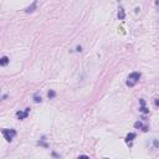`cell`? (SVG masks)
I'll return each mask as SVG.
<instances>
[{
    "label": "cell",
    "mask_w": 159,
    "mask_h": 159,
    "mask_svg": "<svg viewBox=\"0 0 159 159\" xmlns=\"http://www.w3.org/2000/svg\"><path fill=\"white\" fill-rule=\"evenodd\" d=\"M29 112H30V108H26L25 110V112H16V116H18V118L19 119H25V118L28 117V114H29Z\"/></svg>",
    "instance_id": "3957f363"
},
{
    "label": "cell",
    "mask_w": 159,
    "mask_h": 159,
    "mask_svg": "<svg viewBox=\"0 0 159 159\" xmlns=\"http://www.w3.org/2000/svg\"><path fill=\"white\" fill-rule=\"evenodd\" d=\"M55 92H54V91H48V93H47V97L48 98H54V97H55Z\"/></svg>",
    "instance_id": "ba28073f"
},
{
    "label": "cell",
    "mask_w": 159,
    "mask_h": 159,
    "mask_svg": "<svg viewBox=\"0 0 159 159\" xmlns=\"http://www.w3.org/2000/svg\"><path fill=\"white\" fill-rule=\"evenodd\" d=\"M35 7H36V3H32V5H31V6H29V7H26V9H25V11H26V13H32Z\"/></svg>",
    "instance_id": "52a82bcc"
},
{
    "label": "cell",
    "mask_w": 159,
    "mask_h": 159,
    "mask_svg": "<svg viewBox=\"0 0 159 159\" xmlns=\"http://www.w3.org/2000/svg\"><path fill=\"white\" fill-rule=\"evenodd\" d=\"M134 138H136V133H129V134L125 137V142H127V143H129V142H132Z\"/></svg>",
    "instance_id": "8992f818"
},
{
    "label": "cell",
    "mask_w": 159,
    "mask_h": 159,
    "mask_svg": "<svg viewBox=\"0 0 159 159\" xmlns=\"http://www.w3.org/2000/svg\"><path fill=\"white\" fill-rule=\"evenodd\" d=\"M139 78H140V73L139 72H132L131 75L128 76V78H127V86H129V87L136 86L138 83Z\"/></svg>",
    "instance_id": "6da1fadb"
},
{
    "label": "cell",
    "mask_w": 159,
    "mask_h": 159,
    "mask_svg": "<svg viewBox=\"0 0 159 159\" xmlns=\"http://www.w3.org/2000/svg\"><path fill=\"white\" fill-rule=\"evenodd\" d=\"M155 4H157V5H158V6H159V1H157V3H155Z\"/></svg>",
    "instance_id": "5bb4252c"
},
{
    "label": "cell",
    "mask_w": 159,
    "mask_h": 159,
    "mask_svg": "<svg viewBox=\"0 0 159 159\" xmlns=\"http://www.w3.org/2000/svg\"><path fill=\"white\" fill-rule=\"evenodd\" d=\"M134 127H136V128H143V124H142V122H136V123H134Z\"/></svg>",
    "instance_id": "9c48e42d"
},
{
    "label": "cell",
    "mask_w": 159,
    "mask_h": 159,
    "mask_svg": "<svg viewBox=\"0 0 159 159\" xmlns=\"http://www.w3.org/2000/svg\"><path fill=\"white\" fill-rule=\"evenodd\" d=\"M78 159H90V158H88L87 155H80V157H78Z\"/></svg>",
    "instance_id": "7c38bea8"
},
{
    "label": "cell",
    "mask_w": 159,
    "mask_h": 159,
    "mask_svg": "<svg viewBox=\"0 0 159 159\" xmlns=\"http://www.w3.org/2000/svg\"><path fill=\"white\" fill-rule=\"evenodd\" d=\"M139 110H140V111L143 112V113H148V112H149V111H148V110H147V108L144 107V106H142V107H140Z\"/></svg>",
    "instance_id": "8fae6325"
},
{
    "label": "cell",
    "mask_w": 159,
    "mask_h": 159,
    "mask_svg": "<svg viewBox=\"0 0 159 159\" xmlns=\"http://www.w3.org/2000/svg\"><path fill=\"white\" fill-rule=\"evenodd\" d=\"M3 136L7 142H11L13 138L16 136V131L15 129H3Z\"/></svg>",
    "instance_id": "7a4b0ae2"
},
{
    "label": "cell",
    "mask_w": 159,
    "mask_h": 159,
    "mask_svg": "<svg viewBox=\"0 0 159 159\" xmlns=\"http://www.w3.org/2000/svg\"><path fill=\"white\" fill-rule=\"evenodd\" d=\"M9 61H10V60H9L7 56H3L1 60H0V66H6L7 63H9Z\"/></svg>",
    "instance_id": "277c9868"
},
{
    "label": "cell",
    "mask_w": 159,
    "mask_h": 159,
    "mask_svg": "<svg viewBox=\"0 0 159 159\" xmlns=\"http://www.w3.org/2000/svg\"><path fill=\"white\" fill-rule=\"evenodd\" d=\"M34 101L36 102V103H39V102H41L42 99H41V97H39V96H36V95H35V96H34Z\"/></svg>",
    "instance_id": "30bf717a"
},
{
    "label": "cell",
    "mask_w": 159,
    "mask_h": 159,
    "mask_svg": "<svg viewBox=\"0 0 159 159\" xmlns=\"http://www.w3.org/2000/svg\"><path fill=\"white\" fill-rule=\"evenodd\" d=\"M118 18H119V20H123V19L125 18V14H124L123 7H119V11H118Z\"/></svg>",
    "instance_id": "5b68a950"
},
{
    "label": "cell",
    "mask_w": 159,
    "mask_h": 159,
    "mask_svg": "<svg viewBox=\"0 0 159 159\" xmlns=\"http://www.w3.org/2000/svg\"><path fill=\"white\" fill-rule=\"evenodd\" d=\"M154 145H155L157 148H159V142L158 140H154Z\"/></svg>",
    "instance_id": "4fadbf2b"
}]
</instances>
